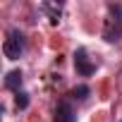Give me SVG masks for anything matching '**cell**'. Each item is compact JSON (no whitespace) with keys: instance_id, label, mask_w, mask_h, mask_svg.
Listing matches in <instances>:
<instances>
[{"instance_id":"cell-1","label":"cell","mask_w":122,"mask_h":122,"mask_svg":"<svg viewBox=\"0 0 122 122\" xmlns=\"http://www.w3.org/2000/svg\"><path fill=\"white\" fill-rule=\"evenodd\" d=\"M108 10H110V17L105 19L103 38L108 43H117V41H122V7L120 5H108Z\"/></svg>"},{"instance_id":"cell-2","label":"cell","mask_w":122,"mask_h":122,"mask_svg":"<svg viewBox=\"0 0 122 122\" xmlns=\"http://www.w3.org/2000/svg\"><path fill=\"white\" fill-rule=\"evenodd\" d=\"M24 48H26L24 34H22L19 29H10V31H7V38H5V43H3L5 57H7V60H19L22 53H24Z\"/></svg>"},{"instance_id":"cell-3","label":"cell","mask_w":122,"mask_h":122,"mask_svg":"<svg viewBox=\"0 0 122 122\" xmlns=\"http://www.w3.org/2000/svg\"><path fill=\"white\" fill-rule=\"evenodd\" d=\"M74 70H77L79 77H91L98 70V62H91L89 60L86 48H77V53H74Z\"/></svg>"},{"instance_id":"cell-4","label":"cell","mask_w":122,"mask_h":122,"mask_svg":"<svg viewBox=\"0 0 122 122\" xmlns=\"http://www.w3.org/2000/svg\"><path fill=\"white\" fill-rule=\"evenodd\" d=\"M53 122H77V110H74L72 101H60L57 103Z\"/></svg>"},{"instance_id":"cell-5","label":"cell","mask_w":122,"mask_h":122,"mask_svg":"<svg viewBox=\"0 0 122 122\" xmlns=\"http://www.w3.org/2000/svg\"><path fill=\"white\" fill-rule=\"evenodd\" d=\"M22 81H24V74H22V70H10L7 74H5V89L7 91H22Z\"/></svg>"},{"instance_id":"cell-6","label":"cell","mask_w":122,"mask_h":122,"mask_svg":"<svg viewBox=\"0 0 122 122\" xmlns=\"http://www.w3.org/2000/svg\"><path fill=\"white\" fill-rule=\"evenodd\" d=\"M67 96H70V101H86V98L91 96V89H89L86 84H79V86H74Z\"/></svg>"},{"instance_id":"cell-7","label":"cell","mask_w":122,"mask_h":122,"mask_svg":"<svg viewBox=\"0 0 122 122\" xmlns=\"http://www.w3.org/2000/svg\"><path fill=\"white\" fill-rule=\"evenodd\" d=\"M41 10H43V12L50 17V22H53V24H57V22H60V5H50V3H43V5H41Z\"/></svg>"},{"instance_id":"cell-8","label":"cell","mask_w":122,"mask_h":122,"mask_svg":"<svg viewBox=\"0 0 122 122\" xmlns=\"http://www.w3.org/2000/svg\"><path fill=\"white\" fill-rule=\"evenodd\" d=\"M15 105H17V110H26L29 108V93L26 91H17L15 93Z\"/></svg>"},{"instance_id":"cell-9","label":"cell","mask_w":122,"mask_h":122,"mask_svg":"<svg viewBox=\"0 0 122 122\" xmlns=\"http://www.w3.org/2000/svg\"><path fill=\"white\" fill-rule=\"evenodd\" d=\"M120 122H122V120H120Z\"/></svg>"}]
</instances>
